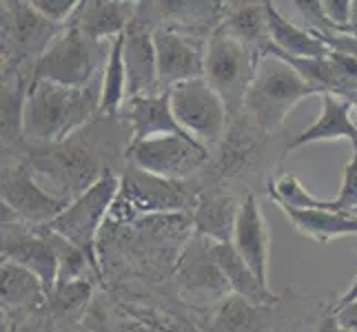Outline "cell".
Instances as JSON below:
<instances>
[{"label":"cell","instance_id":"34","mask_svg":"<svg viewBox=\"0 0 357 332\" xmlns=\"http://www.w3.org/2000/svg\"><path fill=\"white\" fill-rule=\"evenodd\" d=\"M335 317L342 328H347L349 332H357V299L349 303H340L335 308Z\"/></svg>","mask_w":357,"mask_h":332},{"label":"cell","instance_id":"13","mask_svg":"<svg viewBox=\"0 0 357 332\" xmlns=\"http://www.w3.org/2000/svg\"><path fill=\"white\" fill-rule=\"evenodd\" d=\"M233 248L260 279V284L268 288V255H271V232L262 213V206L255 195H244L233 228Z\"/></svg>","mask_w":357,"mask_h":332},{"label":"cell","instance_id":"9","mask_svg":"<svg viewBox=\"0 0 357 332\" xmlns=\"http://www.w3.org/2000/svg\"><path fill=\"white\" fill-rule=\"evenodd\" d=\"M69 198L43 189L24 166L3 168V206L27 226H49L69 206Z\"/></svg>","mask_w":357,"mask_h":332},{"label":"cell","instance_id":"35","mask_svg":"<svg viewBox=\"0 0 357 332\" xmlns=\"http://www.w3.org/2000/svg\"><path fill=\"white\" fill-rule=\"evenodd\" d=\"M317 332H349V330L342 328V324L337 322V317L333 313V315H328V317L322 319V324L317 326Z\"/></svg>","mask_w":357,"mask_h":332},{"label":"cell","instance_id":"24","mask_svg":"<svg viewBox=\"0 0 357 332\" xmlns=\"http://www.w3.org/2000/svg\"><path fill=\"white\" fill-rule=\"evenodd\" d=\"M240 202L225 193H204L195 202V232L211 242H231Z\"/></svg>","mask_w":357,"mask_h":332},{"label":"cell","instance_id":"26","mask_svg":"<svg viewBox=\"0 0 357 332\" xmlns=\"http://www.w3.org/2000/svg\"><path fill=\"white\" fill-rule=\"evenodd\" d=\"M0 290H3V308H33L43 301L47 288L31 270L14 262L0 266Z\"/></svg>","mask_w":357,"mask_h":332},{"label":"cell","instance_id":"11","mask_svg":"<svg viewBox=\"0 0 357 332\" xmlns=\"http://www.w3.org/2000/svg\"><path fill=\"white\" fill-rule=\"evenodd\" d=\"M3 262H14L31 270L47 292L58 284V257L45 228L31 230L22 221L3 224Z\"/></svg>","mask_w":357,"mask_h":332},{"label":"cell","instance_id":"37","mask_svg":"<svg viewBox=\"0 0 357 332\" xmlns=\"http://www.w3.org/2000/svg\"><path fill=\"white\" fill-rule=\"evenodd\" d=\"M353 299H357V275H355V279H353V284L349 286V290L342 294L340 303H349V301H353Z\"/></svg>","mask_w":357,"mask_h":332},{"label":"cell","instance_id":"31","mask_svg":"<svg viewBox=\"0 0 357 332\" xmlns=\"http://www.w3.org/2000/svg\"><path fill=\"white\" fill-rule=\"evenodd\" d=\"M319 11L328 24V33H344L351 22L353 0H319Z\"/></svg>","mask_w":357,"mask_h":332},{"label":"cell","instance_id":"19","mask_svg":"<svg viewBox=\"0 0 357 332\" xmlns=\"http://www.w3.org/2000/svg\"><path fill=\"white\" fill-rule=\"evenodd\" d=\"M349 140L357 142V127L353 120V102L342 100L335 95H322V111L309 129L300 131L295 140L287 146V151H300L309 144Z\"/></svg>","mask_w":357,"mask_h":332},{"label":"cell","instance_id":"36","mask_svg":"<svg viewBox=\"0 0 357 332\" xmlns=\"http://www.w3.org/2000/svg\"><path fill=\"white\" fill-rule=\"evenodd\" d=\"M344 33H349L351 38L357 40V0H353V14H351V22H349V29L344 31Z\"/></svg>","mask_w":357,"mask_h":332},{"label":"cell","instance_id":"7","mask_svg":"<svg viewBox=\"0 0 357 332\" xmlns=\"http://www.w3.org/2000/svg\"><path fill=\"white\" fill-rule=\"evenodd\" d=\"M169 97L178 125L195 142L208 149L222 140L229 122V109L204 78L182 82L169 89Z\"/></svg>","mask_w":357,"mask_h":332},{"label":"cell","instance_id":"4","mask_svg":"<svg viewBox=\"0 0 357 332\" xmlns=\"http://www.w3.org/2000/svg\"><path fill=\"white\" fill-rule=\"evenodd\" d=\"M112 42H91L71 22L45 49V54L36 58L31 80L52 82L69 89L91 87L93 76L98 71V58H100V54H109Z\"/></svg>","mask_w":357,"mask_h":332},{"label":"cell","instance_id":"15","mask_svg":"<svg viewBox=\"0 0 357 332\" xmlns=\"http://www.w3.org/2000/svg\"><path fill=\"white\" fill-rule=\"evenodd\" d=\"M56 29L60 27L47 22L31 3H3V49L45 54V49L60 35Z\"/></svg>","mask_w":357,"mask_h":332},{"label":"cell","instance_id":"21","mask_svg":"<svg viewBox=\"0 0 357 332\" xmlns=\"http://www.w3.org/2000/svg\"><path fill=\"white\" fill-rule=\"evenodd\" d=\"M278 208L287 215L295 230L319 244L357 235V217L353 213L328 211V208H311V211H300V208H289V206H278Z\"/></svg>","mask_w":357,"mask_h":332},{"label":"cell","instance_id":"16","mask_svg":"<svg viewBox=\"0 0 357 332\" xmlns=\"http://www.w3.org/2000/svg\"><path fill=\"white\" fill-rule=\"evenodd\" d=\"M127 122L131 129V142H142L151 138H162V135H187L171 109L169 91L144 95V97H131L125 104Z\"/></svg>","mask_w":357,"mask_h":332},{"label":"cell","instance_id":"33","mask_svg":"<svg viewBox=\"0 0 357 332\" xmlns=\"http://www.w3.org/2000/svg\"><path fill=\"white\" fill-rule=\"evenodd\" d=\"M328 49H335L340 54H347L351 58L357 60V40L351 38L349 33H324V35H317Z\"/></svg>","mask_w":357,"mask_h":332},{"label":"cell","instance_id":"32","mask_svg":"<svg viewBox=\"0 0 357 332\" xmlns=\"http://www.w3.org/2000/svg\"><path fill=\"white\" fill-rule=\"evenodd\" d=\"M89 281L78 279V281H67V284H56L54 292H56V299L60 303H65L67 308H73V306L82 303L84 299L89 297Z\"/></svg>","mask_w":357,"mask_h":332},{"label":"cell","instance_id":"12","mask_svg":"<svg viewBox=\"0 0 357 332\" xmlns=\"http://www.w3.org/2000/svg\"><path fill=\"white\" fill-rule=\"evenodd\" d=\"M38 171L49 175L63 189L71 191L73 198H78L80 193L91 189L93 184L105 177L98 155L91 153V149L84 142H73V138L60 142L56 149L45 153L33 162Z\"/></svg>","mask_w":357,"mask_h":332},{"label":"cell","instance_id":"38","mask_svg":"<svg viewBox=\"0 0 357 332\" xmlns=\"http://www.w3.org/2000/svg\"><path fill=\"white\" fill-rule=\"evenodd\" d=\"M120 332H151V330H146V328L140 326V324H127V326H122Z\"/></svg>","mask_w":357,"mask_h":332},{"label":"cell","instance_id":"18","mask_svg":"<svg viewBox=\"0 0 357 332\" xmlns=\"http://www.w3.org/2000/svg\"><path fill=\"white\" fill-rule=\"evenodd\" d=\"M180 281L189 292L204 294V297H229L231 288L218 268L213 253H211V239H204L195 235L180 260Z\"/></svg>","mask_w":357,"mask_h":332},{"label":"cell","instance_id":"8","mask_svg":"<svg viewBox=\"0 0 357 332\" xmlns=\"http://www.w3.org/2000/svg\"><path fill=\"white\" fill-rule=\"evenodd\" d=\"M127 155L129 164L144 173L171 182H187L206 164L208 149L184 135H162V138L129 142Z\"/></svg>","mask_w":357,"mask_h":332},{"label":"cell","instance_id":"17","mask_svg":"<svg viewBox=\"0 0 357 332\" xmlns=\"http://www.w3.org/2000/svg\"><path fill=\"white\" fill-rule=\"evenodd\" d=\"M138 3H122V0H89L80 3L73 24L84 38L91 42H112L125 33L135 18Z\"/></svg>","mask_w":357,"mask_h":332},{"label":"cell","instance_id":"23","mask_svg":"<svg viewBox=\"0 0 357 332\" xmlns=\"http://www.w3.org/2000/svg\"><path fill=\"white\" fill-rule=\"evenodd\" d=\"M211 253L233 294H240V297L260 306H271L278 301L271 288L260 284V279L253 275V270L246 266L231 242H211Z\"/></svg>","mask_w":357,"mask_h":332},{"label":"cell","instance_id":"14","mask_svg":"<svg viewBox=\"0 0 357 332\" xmlns=\"http://www.w3.org/2000/svg\"><path fill=\"white\" fill-rule=\"evenodd\" d=\"M125 40V69H127V100L162 93L158 78V58L153 45V31L140 22H131V27L122 35Z\"/></svg>","mask_w":357,"mask_h":332},{"label":"cell","instance_id":"1","mask_svg":"<svg viewBox=\"0 0 357 332\" xmlns=\"http://www.w3.org/2000/svg\"><path fill=\"white\" fill-rule=\"evenodd\" d=\"M100 113V87L69 89L31 80L22 106V138L36 144H60Z\"/></svg>","mask_w":357,"mask_h":332},{"label":"cell","instance_id":"39","mask_svg":"<svg viewBox=\"0 0 357 332\" xmlns=\"http://www.w3.org/2000/svg\"><path fill=\"white\" fill-rule=\"evenodd\" d=\"M353 120H355V127H357V104H353Z\"/></svg>","mask_w":357,"mask_h":332},{"label":"cell","instance_id":"2","mask_svg":"<svg viewBox=\"0 0 357 332\" xmlns=\"http://www.w3.org/2000/svg\"><path fill=\"white\" fill-rule=\"evenodd\" d=\"M319 95L300 71L275 52H266L255 69L244 106L264 131L278 129L287 116L306 97Z\"/></svg>","mask_w":357,"mask_h":332},{"label":"cell","instance_id":"28","mask_svg":"<svg viewBox=\"0 0 357 332\" xmlns=\"http://www.w3.org/2000/svg\"><path fill=\"white\" fill-rule=\"evenodd\" d=\"M268 195L278 206L300 208V211H311V208H328V211H335L333 200L315 198L313 193L306 191V187L295 175H280L278 180H271Z\"/></svg>","mask_w":357,"mask_h":332},{"label":"cell","instance_id":"6","mask_svg":"<svg viewBox=\"0 0 357 332\" xmlns=\"http://www.w3.org/2000/svg\"><path fill=\"white\" fill-rule=\"evenodd\" d=\"M193 202L198 200L184 182L155 177L129 164L112 215L120 221H129L135 215L178 213L189 208Z\"/></svg>","mask_w":357,"mask_h":332},{"label":"cell","instance_id":"22","mask_svg":"<svg viewBox=\"0 0 357 332\" xmlns=\"http://www.w3.org/2000/svg\"><path fill=\"white\" fill-rule=\"evenodd\" d=\"M222 9V27L255 54L264 56L271 49L266 3H227Z\"/></svg>","mask_w":357,"mask_h":332},{"label":"cell","instance_id":"10","mask_svg":"<svg viewBox=\"0 0 357 332\" xmlns=\"http://www.w3.org/2000/svg\"><path fill=\"white\" fill-rule=\"evenodd\" d=\"M153 45L158 58L160 89L169 91L182 82L204 78V54L206 42L191 33L178 31L176 27H155Z\"/></svg>","mask_w":357,"mask_h":332},{"label":"cell","instance_id":"25","mask_svg":"<svg viewBox=\"0 0 357 332\" xmlns=\"http://www.w3.org/2000/svg\"><path fill=\"white\" fill-rule=\"evenodd\" d=\"M271 306L253 303L240 294H229L218 306L213 332H271Z\"/></svg>","mask_w":357,"mask_h":332},{"label":"cell","instance_id":"20","mask_svg":"<svg viewBox=\"0 0 357 332\" xmlns=\"http://www.w3.org/2000/svg\"><path fill=\"white\" fill-rule=\"evenodd\" d=\"M266 18H268V35H271L268 52H275L280 56L295 58V60H311L328 54V47L313 31L291 22L278 9L275 3H266Z\"/></svg>","mask_w":357,"mask_h":332},{"label":"cell","instance_id":"3","mask_svg":"<svg viewBox=\"0 0 357 332\" xmlns=\"http://www.w3.org/2000/svg\"><path fill=\"white\" fill-rule=\"evenodd\" d=\"M260 58V54L236 40L220 24L206 40L204 80L222 97L229 113H236L244 106Z\"/></svg>","mask_w":357,"mask_h":332},{"label":"cell","instance_id":"40","mask_svg":"<svg viewBox=\"0 0 357 332\" xmlns=\"http://www.w3.org/2000/svg\"><path fill=\"white\" fill-rule=\"evenodd\" d=\"M353 215H355V217H357V208H355V211H353Z\"/></svg>","mask_w":357,"mask_h":332},{"label":"cell","instance_id":"5","mask_svg":"<svg viewBox=\"0 0 357 332\" xmlns=\"http://www.w3.org/2000/svg\"><path fill=\"white\" fill-rule=\"evenodd\" d=\"M120 184L122 180L118 175L107 173L91 189L80 193L78 198H73L65 211L52 224L45 226L63 239H67L69 244H73L76 248H80L96 268V235L102 226V219L112 215V208L120 193Z\"/></svg>","mask_w":357,"mask_h":332},{"label":"cell","instance_id":"29","mask_svg":"<svg viewBox=\"0 0 357 332\" xmlns=\"http://www.w3.org/2000/svg\"><path fill=\"white\" fill-rule=\"evenodd\" d=\"M351 146H353V151H351V159L347 168H344L340 193L333 198L335 211H342V213H353L357 208V142H353Z\"/></svg>","mask_w":357,"mask_h":332},{"label":"cell","instance_id":"27","mask_svg":"<svg viewBox=\"0 0 357 332\" xmlns=\"http://www.w3.org/2000/svg\"><path fill=\"white\" fill-rule=\"evenodd\" d=\"M122 35L112 42V52L105 60L100 78V113L98 116H116L127 104V69Z\"/></svg>","mask_w":357,"mask_h":332},{"label":"cell","instance_id":"30","mask_svg":"<svg viewBox=\"0 0 357 332\" xmlns=\"http://www.w3.org/2000/svg\"><path fill=\"white\" fill-rule=\"evenodd\" d=\"M31 7L38 11L47 22L60 27V24L73 20V16L78 14L80 3H76V0H31Z\"/></svg>","mask_w":357,"mask_h":332}]
</instances>
